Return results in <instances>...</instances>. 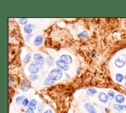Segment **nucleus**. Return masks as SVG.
Wrapping results in <instances>:
<instances>
[{
	"label": "nucleus",
	"mask_w": 126,
	"mask_h": 113,
	"mask_svg": "<svg viewBox=\"0 0 126 113\" xmlns=\"http://www.w3.org/2000/svg\"><path fill=\"white\" fill-rule=\"evenodd\" d=\"M39 76L36 74H31L29 75V79L32 81L37 80L39 79Z\"/></svg>",
	"instance_id": "nucleus-20"
},
{
	"label": "nucleus",
	"mask_w": 126,
	"mask_h": 113,
	"mask_svg": "<svg viewBox=\"0 0 126 113\" xmlns=\"http://www.w3.org/2000/svg\"><path fill=\"white\" fill-rule=\"evenodd\" d=\"M113 108L118 112L126 111V105L115 103L113 105Z\"/></svg>",
	"instance_id": "nucleus-8"
},
{
	"label": "nucleus",
	"mask_w": 126,
	"mask_h": 113,
	"mask_svg": "<svg viewBox=\"0 0 126 113\" xmlns=\"http://www.w3.org/2000/svg\"><path fill=\"white\" fill-rule=\"evenodd\" d=\"M43 113H53V112L50 109H47L45 112H44Z\"/></svg>",
	"instance_id": "nucleus-29"
},
{
	"label": "nucleus",
	"mask_w": 126,
	"mask_h": 113,
	"mask_svg": "<svg viewBox=\"0 0 126 113\" xmlns=\"http://www.w3.org/2000/svg\"><path fill=\"white\" fill-rule=\"evenodd\" d=\"M25 99V96H18L16 98V103L18 105H20L21 104H22L23 101Z\"/></svg>",
	"instance_id": "nucleus-19"
},
{
	"label": "nucleus",
	"mask_w": 126,
	"mask_h": 113,
	"mask_svg": "<svg viewBox=\"0 0 126 113\" xmlns=\"http://www.w3.org/2000/svg\"><path fill=\"white\" fill-rule=\"evenodd\" d=\"M33 59L34 61L36 62L40 63L41 64H44L45 62V59L44 57V56L40 54L39 53H37L35 54L33 56Z\"/></svg>",
	"instance_id": "nucleus-9"
},
{
	"label": "nucleus",
	"mask_w": 126,
	"mask_h": 113,
	"mask_svg": "<svg viewBox=\"0 0 126 113\" xmlns=\"http://www.w3.org/2000/svg\"><path fill=\"white\" fill-rule=\"evenodd\" d=\"M34 113V112L33 111H32V110L30 109L29 108H28L26 110V111H25V113Z\"/></svg>",
	"instance_id": "nucleus-28"
},
{
	"label": "nucleus",
	"mask_w": 126,
	"mask_h": 113,
	"mask_svg": "<svg viewBox=\"0 0 126 113\" xmlns=\"http://www.w3.org/2000/svg\"><path fill=\"white\" fill-rule=\"evenodd\" d=\"M115 100L117 103L123 104L125 102L126 98L124 95L121 94H119L116 95Z\"/></svg>",
	"instance_id": "nucleus-13"
},
{
	"label": "nucleus",
	"mask_w": 126,
	"mask_h": 113,
	"mask_svg": "<svg viewBox=\"0 0 126 113\" xmlns=\"http://www.w3.org/2000/svg\"><path fill=\"white\" fill-rule=\"evenodd\" d=\"M98 100L104 104L107 103L108 102V97L107 94H106L104 92H100L99 93L97 96Z\"/></svg>",
	"instance_id": "nucleus-7"
},
{
	"label": "nucleus",
	"mask_w": 126,
	"mask_h": 113,
	"mask_svg": "<svg viewBox=\"0 0 126 113\" xmlns=\"http://www.w3.org/2000/svg\"><path fill=\"white\" fill-rule=\"evenodd\" d=\"M46 62L47 64H48V65H50V66L52 65L53 64V63H54V59L52 58H51V57L48 56L46 58Z\"/></svg>",
	"instance_id": "nucleus-23"
},
{
	"label": "nucleus",
	"mask_w": 126,
	"mask_h": 113,
	"mask_svg": "<svg viewBox=\"0 0 126 113\" xmlns=\"http://www.w3.org/2000/svg\"><path fill=\"white\" fill-rule=\"evenodd\" d=\"M43 66L44 65L43 64L33 61L30 65L28 70L31 74H36L38 72Z\"/></svg>",
	"instance_id": "nucleus-3"
},
{
	"label": "nucleus",
	"mask_w": 126,
	"mask_h": 113,
	"mask_svg": "<svg viewBox=\"0 0 126 113\" xmlns=\"http://www.w3.org/2000/svg\"><path fill=\"white\" fill-rule=\"evenodd\" d=\"M35 26L33 24H29L26 25L24 27V32L28 34H31V33L32 32V31L34 29Z\"/></svg>",
	"instance_id": "nucleus-10"
},
{
	"label": "nucleus",
	"mask_w": 126,
	"mask_h": 113,
	"mask_svg": "<svg viewBox=\"0 0 126 113\" xmlns=\"http://www.w3.org/2000/svg\"><path fill=\"white\" fill-rule=\"evenodd\" d=\"M97 93L96 89L94 87H90L86 91V95L89 97H92L95 95Z\"/></svg>",
	"instance_id": "nucleus-14"
},
{
	"label": "nucleus",
	"mask_w": 126,
	"mask_h": 113,
	"mask_svg": "<svg viewBox=\"0 0 126 113\" xmlns=\"http://www.w3.org/2000/svg\"><path fill=\"white\" fill-rule=\"evenodd\" d=\"M115 79L118 83H121L124 80L125 76L122 73H118L115 75Z\"/></svg>",
	"instance_id": "nucleus-16"
},
{
	"label": "nucleus",
	"mask_w": 126,
	"mask_h": 113,
	"mask_svg": "<svg viewBox=\"0 0 126 113\" xmlns=\"http://www.w3.org/2000/svg\"><path fill=\"white\" fill-rule=\"evenodd\" d=\"M65 76H66V78H67V79H69V78H70V76L68 74H67V73H65Z\"/></svg>",
	"instance_id": "nucleus-31"
},
{
	"label": "nucleus",
	"mask_w": 126,
	"mask_h": 113,
	"mask_svg": "<svg viewBox=\"0 0 126 113\" xmlns=\"http://www.w3.org/2000/svg\"><path fill=\"white\" fill-rule=\"evenodd\" d=\"M44 38L42 35H38L36 36L34 40V45L36 46H38L41 45L43 42Z\"/></svg>",
	"instance_id": "nucleus-12"
},
{
	"label": "nucleus",
	"mask_w": 126,
	"mask_h": 113,
	"mask_svg": "<svg viewBox=\"0 0 126 113\" xmlns=\"http://www.w3.org/2000/svg\"><path fill=\"white\" fill-rule=\"evenodd\" d=\"M114 63L117 67H123L126 64V55L125 54H120L115 58Z\"/></svg>",
	"instance_id": "nucleus-2"
},
{
	"label": "nucleus",
	"mask_w": 126,
	"mask_h": 113,
	"mask_svg": "<svg viewBox=\"0 0 126 113\" xmlns=\"http://www.w3.org/2000/svg\"><path fill=\"white\" fill-rule=\"evenodd\" d=\"M124 85H125V86L126 87V82H125V83H124Z\"/></svg>",
	"instance_id": "nucleus-33"
},
{
	"label": "nucleus",
	"mask_w": 126,
	"mask_h": 113,
	"mask_svg": "<svg viewBox=\"0 0 126 113\" xmlns=\"http://www.w3.org/2000/svg\"><path fill=\"white\" fill-rule=\"evenodd\" d=\"M55 81L51 79L49 77H47L44 82V85L46 86H50L52 85L55 83Z\"/></svg>",
	"instance_id": "nucleus-18"
},
{
	"label": "nucleus",
	"mask_w": 126,
	"mask_h": 113,
	"mask_svg": "<svg viewBox=\"0 0 126 113\" xmlns=\"http://www.w3.org/2000/svg\"><path fill=\"white\" fill-rule=\"evenodd\" d=\"M31 82L29 80L24 79L21 85V89L23 92H27L30 88Z\"/></svg>",
	"instance_id": "nucleus-4"
},
{
	"label": "nucleus",
	"mask_w": 126,
	"mask_h": 113,
	"mask_svg": "<svg viewBox=\"0 0 126 113\" xmlns=\"http://www.w3.org/2000/svg\"><path fill=\"white\" fill-rule=\"evenodd\" d=\"M56 63L57 66L59 68V69H60V70H61L63 71H66L68 70L69 69L68 64H67L66 63L64 62L63 61L61 60L60 59L57 60L56 61Z\"/></svg>",
	"instance_id": "nucleus-5"
},
{
	"label": "nucleus",
	"mask_w": 126,
	"mask_h": 113,
	"mask_svg": "<svg viewBox=\"0 0 126 113\" xmlns=\"http://www.w3.org/2000/svg\"><path fill=\"white\" fill-rule=\"evenodd\" d=\"M84 108L88 113H97L96 109L94 107L92 104L90 103H86L85 104Z\"/></svg>",
	"instance_id": "nucleus-6"
},
{
	"label": "nucleus",
	"mask_w": 126,
	"mask_h": 113,
	"mask_svg": "<svg viewBox=\"0 0 126 113\" xmlns=\"http://www.w3.org/2000/svg\"><path fill=\"white\" fill-rule=\"evenodd\" d=\"M28 19L27 18H20L19 19V21H18V23L22 25H26V24L28 23Z\"/></svg>",
	"instance_id": "nucleus-22"
},
{
	"label": "nucleus",
	"mask_w": 126,
	"mask_h": 113,
	"mask_svg": "<svg viewBox=\"0 0 126 113\" xmlns=\"http://www.w3.org/2000/svg\"><path fill=\"white\" fill-rule=\"evenodd\" d=\"M37 104H38V103L35 99H32L30 101L28 108L32 110V111H34L36 109V106L37 105Z\"/></svg>",
	"instance_id": "nucleus-15"
},
{
	"label": "nucleus",
	"mask_w": 126,
	"mask_h": 113,
	"mask_svg": "<svg viewBox=\"0 0 126 113\" xmlns=\"http://www.w3.org/2000/svg\"><path fill=\"white\" fill-rule=\"evenodd\" d=\"M31 54L30 53H29L27 54H26L25 57L24 58V60H23L24 63H25L28 62L31 59Z\"/></svg>",
	"instance_id": "nucleus-25"
},
{
	"label": "nucleus",
	"mask_w": 126,
	"mask_h": 113,
	"mask_svg": "<svg viewBox=\"0 0 126 113\" xmlns=\"http://www.w3.org/2000/svg\"><path fill=\"white\" fill-rule=\"evenodd\" d=\"M88 35V32L87 30H84L78 34V36L79 37H86Z\"/></svg>",
	"instance_id": "nucleus-24"
},
{
	"label": "nucleus",
	"mask_w": 126,
	"mask_h": 113,
	"mask_svg": "<svg viewBox=\"0 0 126 113\" xmlns=\"http://www.w3.org/2000/svg\"><path fill=\"white\" fill-rule=\"evenodd\" d=\"M81 68H80V67H78L77 68V72L78 74H79L80 72H81Z\"/></svg>",
	"instance_id": "nucleus-30"
},
{
	"label": "nucleus",
	"mask_w": 126,
	"mask_h": 113,
	"mask_svg": "<svg viewBox=\"0 0 126 113\" xmlns=\"http://www.w3.org/2000/svg\"><path fill=\"white\" fill-rule=\"evenodd\" d=\"M60 59L67 64H70L72 62V59L71 56L67 55H63L60 57Z\"/></svg>",
	"instance_id": "nucleus-11"
},
{
	"label": "nucleus",
	"mask_w": 126,
	"mask_h": 113,
	"mask_svg": "<svg viewBox=\"0 0 126 113\" xmlns=\"http://www.w3.org/2000/svg\"><path fill=\"white\" fill-rule=\"evenodd\" d=\"M62 76V71L59 68H54L52 69L48 74V77L54 81L59 80L61 79Z\"/></svg>",
	"instance_id": "nucleus-1"
},
{
	"label": "nucleus",
	"mask_w": 126,
	"mask_h": 113,
	"mask_svg": "<svg viewBox=\"0 0 126 113\" xmlns=\"http://www.w3.org/2000/svg\"><path fill=\"white\" fill-rule=\"evenodd\" d=\"M32 34H28L25 37V41L26 42V43H29L30 42V39L32 37Z\"/></svg>",
	"instance_id": "nucleus-27"
},
{
	"label": "nucleus",
	"mask_w": 126,
	"mask_h": 113,
	"mask_svg": "<svg viewBox=\"0 0 126 113\" xmlns=\"http://www.w3.org/2000/svg\"><path fill=\"white\" fill-rule=\"evenodd\" d=\"M114 113H124L122 112H115Z\"/></svg>",
	"instance_id": "nucleus-32"
},
{
	"label": "nucleus",
	"mask_w": 126,
	"mask_h": 113,
	"mask_svg": "<svg viewBox=\"0 0 126 113\" xmlns=\"http://www.w3.org/2000/svg\"><path fill=\"white\" fill-rule=\"evenodd\" d=\"M107 96L108 100H113L115 98V97H116L115 92L113 90H109L107 92Z\"/></svg>",
	"instance_id": "nucleus-17"
},
{
	"label": "nucleus",
	"mask_w": 126,
	"mask_h": 113,
	"mask_svg": "<svg viewBox=\"0 0 126 113\" xmlns=\"http://www.w3.org/2000/svg\"><path fill=\"white\" fill-rule=\"evenodd\" d=\"M29 103L30 102L29 101L28 99L27 98H25L24 99V100L23 101V102H22V105L24 107H27L29 106Z\"/></svg>",
	"instance_id": "nucleus-26"
},
{
	"label": "nucleus",
	"mask_w": 126,
	"mask_h": 113,
	"mask_svg": "<svg viewBox=\"0 0 126 113\" xmlns=\"http://www.w3.org/2000/svg\"><path fill=\"white\" fill-rule=\"evenodd\" d=\"M43 109H44L43 103L42 102L39 103L37 107V113H42Z\"/></svg>",
	"instance_id": "nucleus-21"
}]
</instances>
